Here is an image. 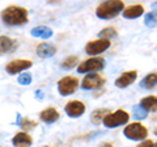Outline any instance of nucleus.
<instances>
[{
  "label": "nucleus",
  "instance_id": "nucleus-15",
  "mask_svg": "<svg viewBox=\"0 0 157 147\" xmlns=\"http://www.w3.org/2000/svg\"><path fill=\"white\" fill-rule=\"evenodd\" d=\"M12 143L16 147H29L32 145V138L26 133H17L13 137Z\"/></svg>",
  "mask_w": 157,
  "mask_h": 147
},
{
  "label": "nucleus",
  "instance_id": "nucleus-30",
  "mask_svg": "<svg viewBox=\"0 0 157 147\" xmlns=\"http://www.w3.org/2000/svg\"><path fill=\"white\" fill-rule=\"evenodd\" d=\"M153 147H157V142H156V143H153Z\"/></svg>",
  "mask_w": 157,
  "mask_h": 147
},
{
  "label": "nucleus",
  "instance_id": "nucleus-8",
  "mask_svg": "<svg viewBox=\"0 0 157 147\" xmlns=\"http://www.w3.org/2000/svg\"><path fill=\"white\" fill-rule=\"evenodd\" d=\"M109 47H110V41L97 40V41L88 42L85 46V51H86V54H89V55H97V54L104 53Z\"/></svg>",
  "mask_w": 157,
  "mask_h": 147
},
{
  "label": "nucleus",
  "instance_id": "nucleus-25",
  "mask_svg": "<svg viewBox=\"0 0 157 147\" xmlns=\"http://www.w3.org/2000/svg\"><path fill=\"white\" fill-rule=\"evenodd\" d=\"M17 125H20V127H22V129H25V130H30L33 129V127H36L37 124L34 121H30V120H22L21 121V117H20L18 114V121H17Z\"/></svg>",
  "mask_w": 157,
  "mask_h": 147
},
{
  "label": "nucleus",
  "instance_id": "nucleus-26",
  "mask_svg": "<svg viewBox=\"0 0 157 147\" xmlns=\"http://www.w3.org/2000/svg\"><path fill=\"white\" fill-rule=\"evenodd\" d=\"M17 81L21 85H29L32 83V75H30V74H22V75L18 76Z\"/></svg>",
  "mask_w": 157,
  "mask_h": 147
},
{
  "label": "nucleus",
  "instance_id": "nucleus-19",
  "mask_svg": "<svg viewBox=\"0 0 157 147\" xmlns=\"http://www.w3.org/2000/svg\"><path fill=\"white\" fill-rule=\"evenodd\" d=\"M13 45H14V42L9 37L2 36L0 37V55H2V54H6L8 51H11L13 49Z\"/></svg>",
  "mask_w": 157,
  "mask_h": 147
},
{
  "label": "nucleus",
  "instance_id": "nucleus-22",
  "mask_svg": "<svg viewBox=\"0 0 157 147\" xmlns=\"http://www.w3.org/2000/svg\"><path fill=\"white\" fill-rule=\"evenodd\" d=\"M144 24L148 28H155L157 26V11H152L151 13L145 14L144 17Z\"/></svg>",
  "mask_w": 157,
  "mask_h": 147
},
{
  "label": "nucleus",
  "instance_id": "nucleus-13",
  "mask_svg": "<svg viewBox=\"0 0 157 147\" xmlns=\"http://www.w3.org/2000/svg\"><path fill=\"white\" fill-rule=\"evenodd\" d=\"M56 53V47L51 43H41L37 47V55L39 58H51Z\"/></svg>",
  "mask_w": 157,
  "mask_h": 147
},
{
  "label": "nucleus",
  "instance_id": "nucleus-5",
  "mask_svg": "<svg viewBox=\"0 0 157 147\" xmlns=\"http://www.w3.org/2000/svg\"><path fill=\"white\" fill-rule=\"evenodd\" d=\"M77 87H78V80L72 76H66L58 81V91L62 96L72 95L77 89Z\"/></svg>",
  "mask_w": 157,
  "mask_h": 147
},
{
  "label": "nucleus",
  "instance_id": "nucleus-9",
  "mask_svg": "<svg viewBox=\"0 0 157 147\" xmlns=\"http://www.w3.org/2000/svg\"><path fill=\"white\" fill-rule=\"evenodd\" d=\"M32 61H26V59H16V61H12L9 62L6 70L8 74H11V75H16V74L21 72L24 70H28V68L32 67Z\"/></svg>",
  "mask_w": 157,
  "mask_h": 147
},
{
  "label": "nucleus",
  "instance_id": "nucleus-7",
  "mask_svg": "<svg viewBox=\"0 0 157 147\" xmlns=\"http://www.w3.org/2000/svg\"><path fill=\"white\" fill-rule=\"evenodd\" d=\"M105 84V79L97 74H89L86 75L84 79L81 81V88L82 89H89V91H93V89H98L101 88L102 85Z\"/></svg>",
  "mask_w": 157,
  "mask_h": 147
},
{
  "label": "nucleus",
  "instance_id": "nucleus-2",
  "mask_svg": "<svg viewBox=\"0 0 157 147\" xmlns=\"http://www.w3.org/2000/svg\"><path fill=\"white\" fill-rule=\"evenodd\" d=\"M124 9V3L121 0H113V2H104L96 9V14L98 18L102 20H110L117 17Z\"/></svg>",
  "mask_w": 157,
  "mask_h": 147
},
{
  "label": "nucleus",
  "instance_id": "nucleus-21",
  "mask_svg": "<svg viewBox=\"0 0 157 147\" xmlns=\"http://www.w3.org/2000/svg\"><path fill=\"white\" fill-rule=\"evenodd\" d=\"M118 36L117 34V30L113 26H109V28H105L98 33V38L100 40H106V41H110L111 38H115Z\"/></svg>",
  "mask_w": 157,
  "mask_h": 147
},
{
  "label": "nucleus",
  "instance_id": "nucleus-29",
  "mask_svg": "<svg viewBox=\"0 0 157 147\" xmlns=\"http://www.w3.org/2000/svg\"><path fill=\"white\" fill-rule=\"evenodd\" d=\"M153 133H155V135H157V127L155 129V131H153Z\"/></svg>",
  "mask_w": 157,
  "mask_h": 147
},
{
  "label": "nucleus",
  "instance_id": "nucleus-23",
  "mask_svg": "<svg viewBox=\"0 0 157 147\" xmlns=\"http://www.w3.org/2000/svg\"><path fill=\"white\" fill-rule=\"evenodd\" d=\"M77 63H78V58L76 55H71V57H68L67 59L63 61L62 68H63V70H72V68L75 67Z\"/></svg>",
  "mask_w": 157,
  "mask_h": 147
},
{
  "label": "nucleus",
  "instance_id": "nucleus-3",
  "mask_svg": "<svg viewBox=\"0 0 157 147\" xmlns=\"http://www.w3.org/2000/svg\"><path fill=\"white\" fill-rule=\"evenodd\" d=\"M128 120H130L128 113L124 112V110H122V109H119V110L114 112V113L106 114L104 117V120H102V122H104V125L106 127H109V129H114V127H117V126L127 124Z\"/></svg>",
  "mask_w": 157,
  "mask_h": 147
},
{
  "label": "nucleus",
  "instance_id": "nucleus-6",
  "mask_svg": "<svg viewBox=\"0 0 157 147\" xmlns=\"http://www.w3.org/2000/svg\"><path fill=\"white\" fill-rule=\"evenodd\" d=\"M105 67V59L104 58H89L78 65L77 71L80 74L84 72H92V71H100Z\"/></svg>",
  "mask_w": 157,
  "mask_h": 147
},
{
  "label": "nucleus",
  "instance_id": "nucleus-24",
  "mask_svg": "<svg viewBox=\"0 0 157 147\" xmlns=\"http://www.w3.org/2000/svg\"><path fill=\"white\" fill-rule=\"evenodd\" d=\"M132 113H134L135 118H137V120H144V118H147V114H148V112H145L140 105H135L134 108H132Z\"/></svg>",
  "mask_w": 157,
  "mask_h": 147
},
{
  "label": "nucleus",
  "instance_id": "nucleus-20",
  "mask_svg": "<svg viewBox=\"0 0 157 147\" xmlns=\"http://www.w3.org/2000/svg\"><path fill=\"white\" fill-rule=\"evenodd\" d=\"M109 113H110V112H109V109H106V108H102V109H97V110H94V112L92 113L90 120H92L93 124L98 125L102 120H104V117H105L106 114H109Z\"/></svg>",
  "mask_w": 157,
  "mask_h": 147
},
{
  "label": "nucleus",
  "instance_id": "nucleus-18",
  "mask_svg": "<svg viewBox=\"0 0 157 147\" xmlns=\"http://www.w3.org/2000/svg\"><path fill=\"white\" fill-rule=\"evenodd\" d=\"M140 87L145 88V89H152V88L157 87V74H148L140 81Z\"/></svg>",
  "mask_w": 157,
  "mask_h": 147
},
{
  "label": "nucleus",
  "instance_id": "nucleus-1",
  "mask_svg": "<svg viewBox=\"0 0 157 147\" xmlns=\"http://www.w3.org/2000/svg\"><path fill=\"white\" fill-rule=\"evenodd\" d=\"M2 20L7 25H22L28 21V11L22 7L11 6L2 12Z\"/></svg>",
  "mask_w": 157,
  "mask_h": 147
},
{
  "label": "nucleus",
  "instance_id": "nucleus-16",
  "mask_svg": "<svg viewBox=\"0 0 157 147\" xmlns=\"http://www.w3.org/2000/svg\"><path fill=\"white\" fill-rule=\"evenodd\" d=\"M145 112H157V96L144 97L139 104Z\"/></svg>",
  "mask_w": 157,
  "mask_h": 147
},
{
  "label": "nucleus",
  "instance_id": "nucleus-28",
  "mask_svg": "<svg viewBox=\"0 0 157 147\" xmlns=\"http://www.w3.org/2000/svg\"><path fill=\"white\" fill-rule=\"evenodd\" d=\"M102 147H113V145H110V143H105V145H102Z\"/></svg>",
  "mask_w": 157,
  "mask_h": 147
},
{
  "label": "nucleus",
  "instance_id": "nucleus-27",
  "mask_svg": "<svg viewBox=\"0 0 157 147\" xmlns=\"http://www.w3.org/2000/svg\"><path fill=\"white\" fill-rule=\"evenodd\" d=\"M136 147H153V142H152V141H144V142H141V143L139 146H136Z\"/></svg>",
  "mask_w": 157,
  "mask_h": 147
},
{
  "label": "nucleus",
  "instance_id": "nucleus-12",
  "mask_svg": "<svg viewBox=\"0 0 157 147\" xmlns=\"http://www.w3.org/2000/svg\"><path fill=\"white\" fill-rule=\"evenodd\" d=\"M144 13V7L140 6V4H135V6H131L128 8H126L123 11V17L128 18V20H134V18L140 17L141 14Z\"/></svg>",
  "mask_w": 157,
  "mask_h": 147
},
{
  "label": "nucleus",
  "instance_id": "nucleus-14",
  "mask_svg": "<svg viewBox=\"0 0 157 147\" xmlns=\"http://www.w3.org/2000/svg\"><path fill=\"white\" fill-rule=\"evenodd\" d=\"M39 117H41V120L43 122H46V124H52V122H55L59 118V112L55 108H47V109L41 112Z\"/></svg>",
  "mask_w": 157,
  "mask_h": 147
},
{
  "label": "nucleus",
  "instance_id": "nucleus-4",
  "mask_svg": "<svg viewBox=\"0 0 157 147\" xmlns=\"http://www.w3.org/2000/svg\"><path fill=\"white\" fill-rule=\"evenodd\" d=\"M123 134L124 137H127L128 139H132V141H143L148 135V130H147L145 126L139 124V122H134V124L124 127Z\"/></svg>",
  "mask_w": 157,
  "mask_h": 147
},
{
  "label": "nucleus",
  "instance_id": "nucleus-17",
  "mask_svg": "<svg viewBox=\"0 0 157 147\" xmlns=\"http://www.w3.org/2000/svg\"><path fill=\"white\" fill-rule=\"evenodd\" d=\"M30 34L33 37H38V38H50L52 36V30L47 26H36L30 30Z\"/></svg>",
  "mask_w": 157,
  "mask_h": 147
},
{
  "label": "nucleus",
  "instance_id": "nucleus-10",
  "mask_svg": "<svg viewBox=\"0 0 157 147\" xmlns=\"http://www.w3.org/2000/svg\"><path fill=\"white\" fill-rule=\"evenodd\" d=\"M64 110H66V113L72 117V118H77V117H80L84 114V112H85V105H84V102H81V101H70L68 104L64 106Z\"/></svg>",
  "mask_w": 157,
  "mask_h": 147
},
{
  "label": "nucleus",
  "instance_id": "nucleus-11",
  "mask_svg": "<svg viewBox=\"0 0 157 147\" xmlns=\"http://www.w3.org/2000/svg\"><path fill=\"white\" fill-rule=\"evenodd\" d=\"M136 77H137V72H136L135 70H132V71H126V72H123V74H122V75L115 80V85H117L118 88H126V87L131 85L132 83L136 80Z\"/></svg>",
  "mask_w": 157,
  "mask_h": 147
}]
</instances>
